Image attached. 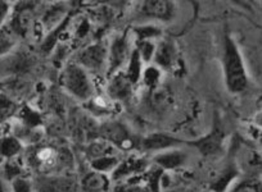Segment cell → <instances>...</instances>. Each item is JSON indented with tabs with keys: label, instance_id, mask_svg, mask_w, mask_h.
Listing matches in <instances>:
<instances>
[{
	"label": "cell",
	"instance_id": "6da1fadb",
	"mask_svg": "<svg viewBox=\"0 0 262 192\" xmlns=\"http://www.w3.org/2000/svg\"><path fill=\"white\" fill-rule=\"evenodd\" d=\"M223 69L225 86L229 92H243L248 85V76L238 45L230 35L224 37Z\"/></svg>",
	"mask_w": 262,
	"mask_h": 192
},
{
	"label": "cell",
	"instance_id": "7a4b0ae2",
	"mask_svg": "<svg viewBox=\"0 0 262 192\" xmlns=\"http://www.w3.org/2000/svg\"><path fill=\"white\" fill-rule=\"evenodd\" d=\"M60 85L80 102H89L94 96V83L90 78V73L76 62L69 63L62 70Z\"/></svg>",
	"mask_w": 262,
	"mask_h": 192
},
{
	"label": "cell",
	"instance_id": "3957f363",
	"mask_svg": "<svg viewBox=\"0 0 262 192\" xmlns=\"http://www.w3.org/2000/svg\"><path fill=\"white\" fill-rule=\"evenodd\" d=\"M76 63L89 73H99L108 69V46L103 42L88 45L77 53Z\"/></svg>",
	"mask_w": 262,
	"mask_h": 192
},
{
	"label": "cell",
	"instance_id": "277c9868",
	"mask_svg": "<svg viewBox=\"0 0 262 192\" xmlns=\"http://www.w3.org/2000/svg\"><path fill=\"white\" fill-rule=\"evenodd\" d=\"M99 135L118 150H130L139 146L133 133L121 122H105L100 126Z\"/></svg>",
	"mask_w": 262,
	"mask_h": 192
},
{
	"label": "cell",
	"instance_id": "5b68a950",
	"mask_svg": "<svg viewBox=\"0 0 262 192\" xmlns=\"http://www.w3.org/2000/svg\"><path fill=\"white\" fill-rule=\"evenodd\" d=\"M133 52L134 49H131L127 35L122 34L116 36L108 45V73L112 76L126 68Z\"/></svg>",
	"mask_w": 262,
	"mask_h": 192
},
{
	"label": "cell",
	"instance_id": "8992f818",
	"mask_svg": "<svg viewBox=\"0 0 262 192\" xmlns=\"http://www.w3.org/2000/svg\"><path fill=\"white\" fill-rule=\"evenodd\" d=\"M35 192H76L79 184L64 174H41L34 179Z\"/></svg>",
	"mask_w": 262,
	"mask_h": 192
},
{
	"label": "cell",
	"instance_id": "52a82bcc",
	"mask_svg": "<svg viewBox=\"0 0 262 192\" xmlns=\"http://www.w3.org/2000/svg\"><path fill=\"white\" fill-rule=\"evenodd\" d=\"M183 143L184 142L180 138H176L172 135L165 132H153L140 138L138 149L144 153L158 154L166 150H171V149L180 148Z\"/></svg>",
	"mask_w": 262,
	"mask_h": 192
},
{
	"label": "cell",
	"instance_id": "ba28073f",
	"mask_svg": "<svg viewBox=\"0 0 262 192\" xmlns=\"http://www.w3.org/2000/svg\"><path fill=\"white\" fill-rule=\"evenodd\" d=\"M140 16L160 22H168L173 19L176 14L175 4L166 0H150L143 2L139 8Z\"/></svg>",
	"mask_w": 262,
	"mask_h": 192
},
{
	"label": "cell",
	"instance_id": "9c48e42d",
	"mask_svg": "<svg viewBox=\"0 0 262 192\" xmlns=\"http://www.w3.org/2000/svg\"><path fill=\"white\" fill-rule=\"evenodd\" d=\"M134 83L128 80L125 72H118L112 75L107 86V95L116 102H126L131 98Z\"/></svg>",
	"mask_w": 262,
	"mask_h": 192
},
{
	"label": "cell",
	"instance_id": "30bf717a",
	"mask_svg": "<svg viewBox=\"0 0 262 192\" xmlns=\"http://www.w3.org/2000/svg\"><path fill=\"white\" fill-rule=\"evenodd\" d=\"M188 160V154L180 148L162 151L153 156V163L162 171H175L181 168Z\"/></svg>",
	"mask_w": 262,
	"mask_h": 192
},
{
	"label": "cell",
	"instance_id": "8fae6325",
	"mask_svg": "<svg viewBox=\"0 0 262 192\" xmlns=\"http://www.w3.org/2000/svg\"><path fill=\"white\" fill-rule=\"evenodd\" d=\"M176 58V49L175 45L171 40H161L157 44V49H156L155 59H153V64L157 65L160 69L167 70L175 63Z\"/></svg>",
	"mask_w": 262,
	"mask_h": 192
},
{
	"label": "cell",
	"instance_id": "7c38bea8",
	"mask_svg": "<svg viewBox=\"0 0 262 192\" xmlns=\"http://www.w3.org/2000/svg\"><path fill=\"white\" fill-rule=\"evenodd\" d=\"M147 172V163L140 158H130L127 160L120 161L116 171L112 173L113 179L123 181V179L135 177L137 174Z\"/></svg>",
	"mask_w": 262,
	"mask_h": 192
},
{
	"label": "cell",
	"instance_id": "4fadbf2b",
	"mask_svg": "<svg viewBox=\"0 0 262 192\" xmlns=\"http://www.w3.org/2000/svg\"><path fill=\"white\" fill-rule=\"evenodd\" d=\"M223 132L220 130H217V128H215L212 131V133L207 135L206 137L201 138V140L194 141L191 145L198 149L200 153H202L203 155L211 156L216 155V154H219L223 150Z\"/></svg>",
	"mask_w": 262,
	"mask_h": 192
},
{
	"label": "cell",
	"instance_id": "5bb4252c",
	"mask_svg": "<svg viewBox=\"0 0 262 192\" xmlns=\"http://www.w3.org/2000/svg\"><path fill=\"white\" fill-rule=\"evenodd\" d=\"M107 182L105 174L92 171L82 178L81 188L84 192H103L107 187Z\"/></svg>",
	"mask_w": 262,
	"mask_h": 192
},
{
	"label": "cell",
	"instance_id": "9a60e30c",
	"mask_svg": "<svg viewBox=\"0 0 262 192\" xmlns=\"http://www.w3.org/2000/svg\"><path fill=\"white\" fill-rule=\"evenodd\" d=\"M118 164H120V159H118L117 156L107 155L90 161V168H92V171L107 174L113 173V172L116 171V168L118 166Z\"/></svg>",
	"mask_w": 262,
	"mask_h": 192
},
{
	"label": "cell",
	"instance_id": "2e32d148",
	"mask_svg": "<svg viewBox=\"0 0 262 192\" xmlns=\"http://www.w3.org/2000/svg\"><path fill=\"white\" fill-rule=\"evenodd\" d=\"M143 60L140 59L139 54H138L137 50L134 49V52H133V54H131V58H130V62H128V64L126 65L125 68V75L127 76L128 80L131 81V82L134 83H138V81L142 80V76H143Z\"/></svg>",
	"mask_w": 262,
	"mask_h": 192
},
{
	"label": "cell",
	"instance_id": "e0dca14e",
	"mask_svg": "<svg viewBox=\"0 0 262 192\" xmlns=\"http://www.w3.org/2000/svg\"><path fill=\"white\" fill-rule=\"evenodd\" d=\"M22 149H24V145L16 136H7L2 140V155L8 160L16 158L21 153Z\"/></svg>",
	"mask_w": 262,
	"mask_h": 192
},
{
	"label": "cell",
	"instance_id": "ac0fdd59",
	"mask_svg": "<svg viewBox=\"0 0 262 192\" xmlns=\"http://www.w3.org/2000/svg\"><path fill=\"white\" fill-rule=\"evenodd\" d=\"M88 103V108L90 112H93L97 115H105L110 113L111 107H112V99L110 96H93L92 99Z\"/></svg>",
	"mask_w": 262,
	"mask_h": 192
},
{
	"label": "cell",
	"instance_id": "d6986e66",
	"mask_svg": "<svg viewBox=\"0 0 262 192\" xmlns=\"http://www.w3.org/2000/svg\"><path fill=\"white\" fill-rule=\"evenodd\" d=\"M156 49H157V44H155V41H152V40L138 41L137 47H135V50L138 52L140 59L143 60L144 64H149L150 62H153V59H155Z\"/></svg>",
	"mask_w": 262,
	"mask_h": 192
},
{
	"label": "cell",
	"instance_id": "ffe728a7",
	"mask_svg": "<svg viewBox=\"0 0 262 192\" xmlns=\"http://www.w3.org/2000/svg\"><path fill=\"white\" fill-rule=\"evenodd\" d=\"M113 192H150L145 183L133 182V178H127L126 181H120L116 184Z\"/></svg>",
	"mask_w": 262,
	"mask_h": 192
},
{
	"label": "cell",
	"instance_id": "44dd1931",
	"mask_svg": "<svg viewBox=\"0 0 262 192\" xmlns=\"http://www.w3.org/2000/svg\"><path fill=\"white\" fill-rule=\"evenodd\" d=\"M135 35H137L138 41H145V40H155L162 35V31L158 27L152 26V25H145L135 29Z\"/></svg>",
	"mask_w": 262,
	"mask_h": 192
},
{
	"label": "cell",
	"instance_id": "7402d4cb",
	"mask_svg": "<svg viewBox=\"0 0 262 192\" xmlns=\"http://www.w3.org/2000/svg\"><path fill=\"white\" fill-rule=\"evenodd\" d=\"M161 70L162 69H160V68L155 64L145 67L142 76L143 82H144L148 87H155V86H157L161 78Z\"/></svg>",
	"mask_w": 262,
	"mask_h": 192
},
{
	"label": "cell",
	"instance_id": "603a6c76",
	"mask_svg": "<svg viewBox=\"0 0 262 192\" xmlns=\"http://www.w3.org/2000/svg\"><path fill=\"white\" fill-rule=\"evenodd\" d=\"M11 184V192H35L34 182L25 177H18L14 181L9 182Z\"/></svg>",
	"mask_w": 262,
	"mask_h": 192
},
{
	"label": "cell",
	"instance_id": "cb8c5ba5",
	"mask_svg": "<svg viewBox=\"0 0 262 192\" xmlns=\"http://www.w3.org/2000/svg\"><path fill=\"white\" fill-rule=\"evenodd\" d=\"M4 177H6L7 181H14L18 177H22V169L19 168V165L17 163H13V160H8L7 161L6 166H4V172H3Z\"/></svg>",
	"mask_w": 262,
	"mask_h": 192
},
{
	"label": "cell",
	"instance_id": "d4e9b609",
	"mask_svg": "<svg viewBox=\"0 0 262 192\" xmlns=\"http://www.w3.org/2000/svg\"><path fill=\"white\" fill-rule=\"evenodd\" d=\"M0 7H2V23H4V21H6L7 17H8L11 8H9L8 2H2V3H0Z\"/></svg>",
	"mask_w": 262,
	"mask_h": 192
},
{
	"label": "cell",
	"instance_id": "484cf974",
	"mask_svg": "<svg viewBox=\"0 0 262 192\" xmlns=\"http://www.w3.org/2000/svg\"><path fill=\"white\" fill-rule=\"evenodd\" d=\"M253 123L259 128V130H262V112L257 113V114L254 115Z\"/></svg>",
	"mask_w": 262,
	"mask_h": 192
},
{
	"label": "cell",
	"instance_id": "4316f807",
	"mask_svg": "<svg viewBox=\"0 0 262 192\" xmlns=\"http://www.w3.org/2000/svg\"><path fill=\"white\" fill-rule=\"evenodd\" d=\"M259 130V128H258ZM258 140H259V142H261V145H262V130H259V137H258Z\"/></svg>",
	"mask_w": 262,
	"mask_h": 192
}]
</instances>
